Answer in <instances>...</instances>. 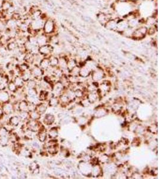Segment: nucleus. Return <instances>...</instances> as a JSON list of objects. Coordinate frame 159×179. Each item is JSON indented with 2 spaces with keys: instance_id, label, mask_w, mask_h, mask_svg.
Here are the masks:
<instances>
[{
  "instance_id": "9d476101",
  "label": "nucleus",
  "mask_w": 159,
  "mask_h": 179,
  "mask_svg": "<svg viewBox=\"0 0 159 179\" xmlns=\"http://www.w3.org/2000/svg\"><path fill=\"white\" fill-rule=\"evenodd\" d=\"M117 22H118V21H117L116 19L109 20L106 23L104 26L106 29L108 30L116 31Z\"/></svg>"
},
{
  "instance_id": "423d86ee",
  "label": "nucleus",
  "mask_w": 159,
  "mask_h": 179,
  "mask_svg": "<svg viewBox=\"0 0 159 179\" xmlns=\"http://www.w3.org/2000/svg\"><path fill=\"white\" fill-rule=\"evenodd\" d=\"M53 51V47L50 44H45L38 47V53L43 56H47L49 55Z\"/></svg>"
},
{
  "instance_id": "b1692460",
  "label": "nucleus",
  "mask_w": 159,
  "mask_h": 179,
  "mask_svg": "<svg viewBox=\"0 0 159 179\" xmlns=\"http://www.w3.org/2000/svg\"><path fill=\"white\" fill-rule=\"evenodd\" d=\"M156 23H157V19L154 16H152L150 17H148L146 20L147 25L151 26H154L156 25Z\"/></svg>"
},
{
  "instance_id": "5701e85b",
  "label": "nucleus",
  "mask_w": 159,
  "mask_h": 179,
  "mask_svg": "<svg viewBox=\"0 0 159 179\" xmlns=\"http://www.w3.org/2000/svg\"><path fill=\"white\" fill-rule=\"evenodd\" d=\"M134 30V29L133 28H131V27H128L126 29H125L122 33L123 35H125L126 37H132Z\"/></svg>"
},
{
  "instance_id": "a878e982",
  "label": "nucleus",
  "mask_w": 159,
  "mask_h": 179,
  "mask_svg": "<svg viewBox=\"0 0 159 179\" xmlns=\"http://www.w3.org/2000/svg\"><path fill=\"white\" fill-rule=\"evenodd\" d=\"M10 132L5 127H0V137L9 136Z\"/></svg>"
},
{
  "instance_id": "20e7f679",
  "label": "nucleus",
  "mask_w": 159,
  "mask_h": 179,
  "mask_svg": "<svg viewBox=\"0 0 159 179\" xmlns=\"http://www.w3.org/2000/svg\"><path fill=\"white\" fill-rule=\"evenodd\" d=\"M37 41L38 47L47 44L49 43V36L44 33L38 34L37 36Z\"/></svg>"
},
{
  "instance_id": "f704fd0d",
  "label": "nucleus",
  "mask_w": 159,
  "mask_h": 179,
  "mask_svg": "<svg viewBox=\"0 0 159 179\" xmlns=\"http://www.w3.org/2000/svg\"><path fill=\"white\" fill-rule=\"evenodd\" d=\"M3 115H4V113L3 112V110L2 109H0V120L2 119Z\"/></svg>"
},
{
  "instance_id": "412c9836",
  "label": "nucleus",
  "mask_w": 159,
  "mask_h": 179,
  "mask_svg": "<svg viewBox=\"0 0 159 179\" xmlns=\"http://www.w3.org/2000/svg\"><path fill=\"white\" fill-rule=\"evenodd\" d=\"M7 29L6 25V20L3 18H0V33H2L5 32Z\"/></svg>"
},
{
  "instance_id": "4be33fe9",
  "label": "nucleus",
  "mask_w": 159,
  "mask_h": 179,
  "mask_svg": "<svg viewBox=\"0 0 159 179\" xmlns=\"http://www.w3.org/2000/svg\"><path fill=\"white\" fill-rule=\"evenodd\" d=\"M9 136H1L0 137V145L2 146H7L9 143Z\"/></svg>"
},
{
  "instance_id": "aec40b11",
  "label": "nucleus",
  "mask_w": 159,
  "mask_h": 179,
  "mask_svg": "<svg viewBox=\"0 0 159 179\" xmlns=\"http://www.w3.org/2000/svg\"><path fill=\"white\" fill-rule=\"evenodd\" d=\"M7 88L9 89V90L12 93L16 92L18 88L17 86L16 85V84L14 83V82L13 81L9 82V83L7 84Z\"/></svg>"
},
{
  "instance_id": "e433bc0d",
  "label": "nucleus",
  "mask_w": 159,
  "mask_h": 179,
  "mask_svg": "<svg viewBox=\"0 0 159 179\" xmlns=\"http://www.w3.org/2000/svg\"><path fill=\"white\" fill-rule=\"evenodd\" d=\"M3 77V75L1 73H0V82H1V81H2Z\"/></svg>"
},
{
  "instance_id": "f3484780",
  "label": "nucleus",
  "mask_w": 159,
  "mask_h": 179,
  "mask_svg": "<svg viewBox=\"0 0 159 179\" xmlns=\"http://www.w3.org/2000/svg\"><path fill=\"white\" fill-rule=\"evenodd\" d=\"M13 81L14 82V83L16 84L17 88H21L24 85V81L21 78V77H19V76L15 77V78H14Z\"/></svg>"
},
{
  "instance_id": "2eb2a0df",
  "label": "nucleus",
  "mask_w": 159,
  "mask_h": 179,
  "mask_svg": "<svg viewBox=\"0 0 159 179\" xmlns=\"http://www.w3.org/2000/svg\"><path fill=\"white\" fill-rule=\"evenodd\" d=\"M28 104L25 100H22L18 104V110L19 111H27L28 110Z\"/></svg>"
},
{
  "instance_id": "dca6fc26",
  "label": "nucleus",
  "mask_w": 159,
  "mask_h": 179,
  "mask_svg": "<svg viewBox=\"0 0 159 179\" xmlns=\"http://www.w3.org/2000/svg\"><path fill=\"white\" fill-rule=\"evenodd\" d=\"M19 122H20V118H19V117L17 116H13L11 117L9 121V123L13 127H17L19 124Z\"/></svg>"
},
{
  "instance_id": "9b49d317",
  "label": "nucleus",
  "mask_w": 159,
  "mask_h": 179,
  "mask_svg": "<svg viewBox=\"0 0 159 179\" xmlns=\"http://www.w3.org/2000/svg\"><path fill=\"white\" fill-rule=\"evenodd\" d=\"M6 25L7 29H18V21L15 20L13 19H9L6 20Z\"/></svg>"
},
{
  "instance_id": "f257e3e1",
  "label": "nucleus",
  "mask_w": 159,
  "mask_h": 179,
  "mask_svg": "<svg viewBox=\"0 0 159 179\" xmlns=\"http://www.w3.org/2000/svg\"><path fill=\"white\" fill-rule=\"evenodd\" d=\"M43 31L47 35H51L56 31V24L52 19H46L44 22Z\"/></svg>"
},
{
  "instance_id": "f8f14e48",
  "label": "nucleus",
  "mask_w": 159,
  "mask_h": 179,
  "mask_svg": "<svg viewBox=\"0 0 159 179\" xmlns=\"http://www.w3.org/2000/svg\"><path fill=\"white\" fill-rule=\"evenodd\" d=\"M28 129L32 132H37L38 130H39V124L37 122V120H32L27 122V124Z\"/></svg>"
},
{
  "instance_id": "bb28decb",
  "label": "nucleus",
  "mask_w": 159,
  "mask_h": 179,
  "mask_svg": "<svg viewBox=\"0 0 159 179\" xmlns=\"http://www.w3.org/2000/svg\"><path fill=\"white\" fill-rule=\"evenodd\" d=\"M19 118L22 120H25L27 119L28 116H29V114L27 112V111H19Z\"/></svg>"
},
{
  "instance_id": "7ed1b4c3",
  "label": "nucleus",
  "mask_w": 159,
  "mask_h": 179,
  "mask_svg": "<svg viewBox=\"0 0 159 179\" xmlns=\"http://www.w3.org/2000/svg\"><path fill=\"white\" fill-rule=\"evenodd\" d=\"M45 21V20L42 18L32 19L29 25V28L37 32H39L40 31L43 30Z\"/></svg>"
},
{
  "instance_id": "4468645a",
  "label": "nucleus",
  "mask_w": 159,
  "mask_h": 179,
  "mask_svg": "<svg viewBox=\"0 0 159 179\" xmlns=\"http://www.w3.org/2000/svg\"><path fill=\"white\" fill-rule=\"evenodd\" d=\"M10 96L7 92L0 91V102L2 103L8 102L10 101Z\"/></svg>"
},
{
  "instance_id": "cd10ccee",
  "label": "nucleus",
  "mask_w": 159,
  "mask_h": 179,
  "mask_svg": "<svg viewBox=\"0 0 159 179\" xmlns=\"http://www.w3.org/2000/svg\"><path fill=\"white\" fill-rule=\"evenodd\" d=\"M157 25L156 26V25L150 26L149 29H147V33L148 35H153V34L155 33L156 31H157Z\"/></svg>"
},
{
  "instance_id": "473e14b6",
  "label": "nucleus",
  "mask_w": 159,
  "mask_h": 179,
  "mask_svg": "<svg viewBox=\"0 0 159 179\" xmlns=\"http://www.w3.org/2000/svg\"><path fill=\"white\" fill-rule=\"evenodd\" d=\"M7 87V84L4 83L3 82H0V91H4L5 90L6 87Z\"/></svg>"
},
{
  "instance_id": "2f4dec72",
  "label": "nucleus",
  "mask_w": 159,
  "mask_h": 179,
  "mask_svg": "<svg viewBox=\"0 0 159 179\" xmlns=\"http://www.w3.org/2000/svg\"><path fill=\"white\" fill-rule=\"evenodd\" d=\"M36 84L33 81H29L27 82V87L30 88H33L35 87Z\"/></svg>"
},
{
  "instance_id": "a211bd4d",
  "label": "nucleus",
  "mask_w": 159,
  "mask_h": 179,
  "mask_svg": "<svg viewBox=\"0 0 159 179\" xmlns=\"http://www.w3.org/2000/svg\"><path fill=\"white\" fill-rule=\"evenodd\" d=\"M50 66V60L49 58H44L41 60L39 63V67L41 69H47Z\"/></svg>"
},
{
  "instance_id": "0eeeda50",
  "label": "nucleus",
  "mask_w": 159,
  "mask_h": 179,
  "mask_svg": "<svg viewBox=\"0 0 159 179\" xmlns=\"http://www.w3.org/2000/svg\"><path fill=\"white\" fill-rule=\"evenodd\" d=\"M97 19L102 25L104 26L109 20H111V16H110V14L100 13L98 14Z\"/></svg>"
},
{
  "instance_id": "1a4fd4ad",
  "label": "nucleus",
  "mask_w": 159,
  "mask_h": 179,
  "mask_svg": "<svg viewBox=\"0 0 159 179\" xmlns=\"http://www.w3.org/2000/svg\"><path fill=\"white\" fill-rule=\"evenodd\" d=\"M128 27H129V25H128V21H126V20H120L119 21H118V22H117L116 31L122 32L125 29H126Z\"/></svg>"
},
{
  "instance_id": "72a5a7b5",
  "label": "nucleus",
  "mask_w": 159,
  "mask_h": 179,
  "mask_svg": "<svg viewBox=\"0 0 159 179\" xmlns=\"http://www.w3.org/2000/svg\"><path fill=\"white\" fill-rule=\"evenodd\" d=\"M37 168H37V164H35V163H32V164H31V166H30V169H31V170L33 171V170H35L37 169Z\"/></svg>"
},
{
  "instance_id": "ddd939ff",
  "label": "nucleus",
  "mask_w": 159,
  "mask_h": 179,
  "mask_svg": "<svg viewBox=\"0 0 159 179\" xmlns=\"http://www.w3.org/2000/svg\"><path fill=\"white\" fill-rule=\"evenodd\" d=\"M13 4L10 0H3L1 9L3 12L7 11L10 9H11L13 6Z\"/></svg>"
},
{
  "instance_id": "6e6552de",
  "label": "nucleus",
  "mask_w": 159,
  "mask_h": 179,
  "mask_svg": "<svg viewBox=\"0 0 159 179\" xmlns=\"http://www.w3.org/2000/svg\"><path fill=\"white\" fill-rule=\"evenodd\" d=\"M19 47V44L16 42V39H10L8 43L6 45V48L9 51H13Z\"/></svg>"
},
{
  "instance_id": "c756f323",
  "label": "nucleus",
  "mask_w": 159,
  "mask_h": 179,
  "mask_svg": "<svg viewBox=\"0 0 159 179\" xmlns=\"http://www.w3.org/2000/svg\"><path fill=\"white\" fill-rule=\"evenodd\" d=\"M36 111L40 114H43V112H45V109H46V107L44 106V105L42 104V105H38L37 108H36Z\"/></svg>"
},
{
  "instance_id": "7c9ffc66",
  "label": "nucleus",
  "mask_w": 159,
  "mask_h": 179,
  "mask_svg": "<svg viewBox=\"0 0 159 179\" xmlns=\"http://www.w3.org/2000/svg\"><path fill=\"white\" fill-rule=\"evenodd\" d=\"M27 69H28V66H27V65L26 63H22V65H20L19 67V70L22 72H25Z\"/></svg>"
},
{
  "instance_id": "f03ea898",
  "label": "nucleus",
  "mask_w": 159,
  "mask_h": 179,
  "mask_svg": "<svg viewBox=\"0 0 159 179\" xmlns=\"http://www.w3.org/2000/svg\"><path fill=\"white\" fill-rule=\"evenodd\" d=\"M147 34V28L146 26H141L133 31L132 38L135 39L139 40L144 38Z\"/></svg>"
},
{
  "instance_id": "c9c22d12",
  "label": "nucleus",
  "mask_w": 159,
  "mask_h": 179,
  "mask_svg": "<svg viewBox=\"0 0 159 179\" xmlns=\"http://www.w3.org/2000/svg\"><path fill=\"white\" fill-rule=\"evenodd\" d=\"M128 0H117V1L120 2V3H125L127 2Z\"/></svg>"
},
{
  "instance_id": "393cba45",
  "label": "nucleus",
  "mask_w": 159,
  "mask_h": 179,
  "mask_svg": "<svg viewBox=\"0 0 159 179\" xmlns=\"http://www.w3.org/2000/svg\"><path fill=\"white\" fill-rule=\"evenodd\" d=\"M8 50L7 49L6 46L5 45H0V56L5 57L7 56L8 53Z\"/></svg>"
},
{
  "instance_id": "6ab92c4d",
  "label": "nucleus",
  "mask_w": 159,
  "mask_h": 179,
  "mask_svg": "<svg viewBox=\"0 0 159 179\" xmlns=\"http://www.w3.org/2000/svg\"><path fill=\"white\" fill-rule=\"evenodd\" d=\"M31 74L34 75L35 77H39L42 74V69H41L39 66H35L33 68V69L32 70Z\"/></svg>"
},
{
  "instance_id": "39448f33",
  "label": "nucleus",
  "mask_w": 159,
  "mask_h": 179,
  "mask_svg": "<svg viewBox=\"0 0 159 179\" xmlns=\"http://www.w3.org/2000/svg\"><path fill=\"white\" fill-rule=\"evenodd\" d=\"M1 109L3 110L4 115H10L14 111H15L13 104L10 102L3 103V105Z\"/></svg>"
},
{
  "instance_id": "c85d7f7f",
  "label": "nucleus",
  "mask_w": 159,
  "mask_h": 179,
  "mask_svg": "<svg viewBox=\"0 0 159 179\" xmlns=\"http://www.w3.org/2000/svg\"><path fill=\"white\" fill-rule=\"evenodd\" d=\"M50 65L55 66L59 64V59L56 57H51L49 58Z\"/></svg>"
}]
</instances>
